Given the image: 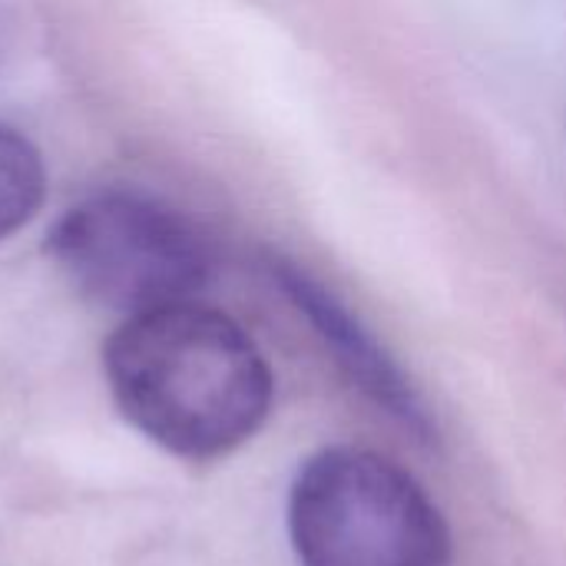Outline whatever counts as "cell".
Wrapping results in <instances>:
<instances>
[{
    "label": "cell",
    "instance_id": "6da1fadb",
    "mask_svg": "<svg viewBox=\"0 0 566 566\" xmlns=\"http://www.w3.org/2000/svg\"><path fill=\"white\" fill-rule=\"evenodd\" d=\"M103 365L126 421L179 458L235 451L272 408L275 385L259 345L199 302L126 318L106 342Z\"/></svg>",
    "mask_w": 566,
    "mask_h": 566
},
{
    "label": "cell",
    "instance_id": "7a4b0ae2",
    "mask_svg": "<svg viewBox=\"0 0 566 566\" xmlns=\"http://www.w3.org/2000/svg\"><path fill=\"white\" fill-rule=\"evenodd\" d=\"M289 537L302 566H451L454 544L428 491L391 458L325 448L289 494Z\"/></svg>",
    "mask_w": 566,
    "mask_h": 566
},
{
    "label": "cell",
    "instance_id": "3957f363",
    "mask_svg": "<svg viewBox=\"0 0 566 566\" xmlns=\"http://www.w3.org/2000/svg\"><path fill=\"white\" fill-rule=\"evenodd\" d=\"M46 252L83 298L126 318L192 302L209 279L196 226L166 202L126 189L70 206L53 222Z\"/></svg>",
    "mask_w": 566,
    "mask_h": 566
},
{
    "label": "cell",
    "instance_id": "277c9868",
    "mask_svg": "<svg viewBox=\"0 0 566 566\" xmlns=\"http://www.w3.org/2000/svg\"><path fill=\"white\" fill-rule=\"evenodd\" d=\"M272 272H275L279 285L285 289V295L295 302V308L315 325V332L322 335V342L335 352V358L345 368V375L375 405H381L401 424H408L411 431H418V434L428 438L431 434V418H428L418 391L411 388V381L405 378V371L398 368V361L358 322V315H352V308L332 289H325L318 279H312L298 265L279 262Z\"/></svg>",
    "mask_w": 566,
    "mask_h": 566
},
{
    "label": "cell",
    "instance_id": "5b68a950",
    "mask_svg": "<svg viewBox=\"0 0 566 566\" xmlns=\"http://www.w3.org/2000/svg\"><path fill=\"white\" fill-rule=\"evenodd\" d=\"M46 196V166L40 149L0 123V239L27 226Z\"/></svg>",
    "mask_w": 566,
    "mask_h": 566
}]
</instances>
